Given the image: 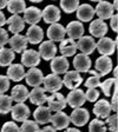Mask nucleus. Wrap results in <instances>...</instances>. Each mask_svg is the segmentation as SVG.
Returning <instances> with one entry per match:
<instances>
[{"instance_id":"nucleus-17","label":"nucleus","mask_w":118,"mask_h":132,"mask_svg":"<svg viewBox=\"0 0 118 132\" xmlns=\"http://www.w3.org/2000/svg\"><path fill=\"white\" fill-rule=\"evenodd\" d=\"M89 31H90L92 38H93V37L95 38H99V39L104 38L105 34L107 33V25L100 19L92 20L90 24Z\"/></svg>"},{"instance_id":"nucleus-2","label":"nucleus","mask_w":118,"mask_h":132,"mask_svg":"<svg viewBox=\"0 0 118 132\" xmlns=\"http://www.w3.org/2000/svg\"><path fill=\"white\" fill-rule=\"evenodd\" d=\"M43 84H44V90L45 92H50V93H54L61 88L63 86V80L59 76L54 73H51L43 79Z\"/></svg>"},{"instance_id":"nucleus-43","label":"nucleus","mask_w":118,"mask_h":132,"mask_svg":"<svg viewBox=\"0 0 118 132\" xmlns=\"http://www.w3.org/2000/svg\"><path fill=\"white\" fill-rule=\"evenodd\" d=\"M10 88V79L6 76H0V94H5Z\"/></svg>"},{"instance_id":"nucleus-9","label":"nucleus","mask_w":118,"mask_h":132,"mask_svg":"<svg viewBox=\"0 0 118 132\" xmlns=\"http://www.w3.org/2000/svg\"><path fill=\"white\" fill-rule=\"evenodd\" d=\"M40 55L34 50H26L21 54V64L25 67H36L40 63Z\"/></svg>"},{"instance_id":"nucleus-50","label":"nucleus","mask_w":118,"mask_h":132,"mask_svg":"<svg viewBox=\"0 0 118 132\" xmlns=\"http://www.w3.org/2000/svg\"><path fill=\"white\" fill-rule=\"evenodd\" d=\"M65 132H80L78 129H74V127H71V129H67Z\"/></svg>"},{"instance_id":"nucleus-40","label":"nucleus","mask_w":118,"mask_h":132,"mask_svg":"<svg viewBox=\"0 0 118 132\" xmlns=\"http://www.w3.org/2000/svg\"><path fill=\"white\" fill-rule=\"evenodd\" d=\"M85 98L90 103L97 102L99 98V91L97 88H88V91L85 92Z\"/></svg>"},{"instance_id":"nucleus-51","label":"nucleus","mask_w":118,"mask_h":132,"mask_svg":"<svg viewBox=\"0 0 118 132\" xmlns=\"http://www.w3.org/2000/svg\"><path fill=\"white\" fill-rule=\"evenodd\" d=\"M112 7H113V10H115V11H117V7H118V1H117V0H116V1H113Z\"/></svg>"},{"instance_id":"nucleus-4","label":"nucleus","mask_w":118,"mask_h":132,"mask_svg":"<svg viewBox=\"0 0 118 132\" xmlns=\"http://www.w3.org/2000/svg\"><path fill=\"white\" fill-rule=\"evenodd\" d=\"M116 40L111 38H107V37H104V38H100L98 43H96V48L98 50V52L102 55H109L113 54L116 50Z\"/></svg>"},{"instance_id":"nucleus-12","label":"nucleus","mask_w":118,"mask_h":132,"mask_svg":"<svg viewBox=\"0 0 118 132\" xmlns=\"http://www.w3.org/2000/svg\"><path fill=\"white\" fill-rule=\"evenodd\" d=\"M73 67L74 71L79 72V73H86L89 72L91 67V59L89 55L79 53L74 57L73 59Z\"/></svg>"},{"instance_id":"nucleus-23","label":"nucleus","mask_w":118,"mask_h":132,"mask_svg":"<svg viewBox=\"0 0 118 132\" xmlns=\"http://www.w3.org/2000/svg\"><path fill=\"white\" fill-rule=\"evenodd\" d=\"M25 67L21 64H11L10 67L7 69V76L8 79L13 81H20L25 78Z\"/></svg>"},{"instance_id":"nucleus-38","label":"nucleus","mask_w":118,"mask_h":132,"mask_svg":"<svg viewBox=\"0 0 118 132\" xmlns=\"http://www.w3.org/2000/svg\"><path fill=\"white\" fill-rule=\"evenodd\" d=\"M89 132H106V125L99 118H96L90 121Z\"/></svg>"},{"instance_id":"nucleus-15","label":"nucleus","mask_w":118,"mask_h":132,"mask_svg":"<svg viewBox=\"0 0 118 132\" xmlns=\"http://www.w3.org/2000/svg\"><path fill=\"white\" fill-rule=\"evenodd\" d=\"M77 50H80V52L83 54H91L93 53V51L96 50V41L92 37L90 36H84L78 40L77 43Z\"/></svg>"},{"instance_id":"nucleus-29","label":"nucleus","mask_w":118,"mask_h":132,"mask_svg":"<svg viewBox=\"0 0 118 132\" xmlns=\"http://www.w3.org/2000/svg\"><path fill=\"white\" fill-rule=\"evenodd\" d=\"M59 51H60L63 57H71V55L76 54L77 51V43L72 39H64L60 41V46H59Z\"/></svg>"},{"instance_id":"nucleus-46","label":"nucleus","mask_w":118,"mask_h":132,"mask_svg":"<svg viewBox=\"0 0 118 132\" xmlns=\"http://www.w3.org/2000/svg\"><path fill=\"white\" fill-rule=\"evenodd\" d=\"M110 106H111V111H112V112L117 111V96H116V93L112 96V100H111V103H110Z\"/></svg>"},{"instance_id":"nucleus-47","label":"nucleus","mask_w":118,"mask_h":132,"mask_svg":"<svg viewBox=\"0 0 118 132\" xmlns=\"http://www.w3.org/2000/svg\"><path fill=\"white\" fill-rule=\"evenodd\" d=\"M6 16H5V14L3 13V11H0V28L3 27L4 25L6 24Z\"/></svg>"},{"instance_id":"nucleus-11","label":"nucleus","mask_w":118,"mask_h":132,"mask_svg":"<svg viewBox=\"0 0 118 132\" xmlns=\"http://www.w3.org/2000/svg\"><path fill=\"white\" fill-rule=\"evenodd\" d=\"M41 18L47 24H56L58 20H60V11L57 6L47 5L44 11H41Z\"/></svg>"},{"instance_id":"nucleus-7","label":"nucleus","mask_w":118,"mask_h":132,"mask_svg":"<svg viewBox=\"0 0 118 132\" xmlns=\"http://www.w3.org/2000/svg\"><path fill=\"white\" fill-rule=\"evenodd\" d=\"M38 53L40 58L45 59V60H52L56 57V53H57V46L54 45L53 41H43V43H40Z\"/></svg>"},{"instance_id":"nucleus-26","label":"nucleus","mask_w":118,"mask_h":132,"mask_svg":"<svg viewBox=\"0 0 118 132\" xmlns=\"http://www.w3.org/2000/svg\"><path fill=\"white\" fill-rule=\"evenodd\" d=\"M22 19H24L25 22L30 24L31 26H32V25H37L41 19V11L38 7H33V6L26 7Z\"/></svg>"},{"instance_id":"nucleus-30","label":"nucleus","mask_w":118,"mask_h":132,"mask_svg":"<svg viewBox=\"0 0 118 132\" xmlns=\"http://www.w3.org/2000/svg\"><path fill=\"white\" fill-rule=\"evenodd\" d=\"M95 15V8L89 4H82L77 8V18L82 21H90Z\"/></svg>"},{"instance_id":"nucleus-21","label":"nucleus","mask_w":118,"mask_h":132,"mask_svg":"<svg viewBox=\"0 0 118 132\" xmlns=\"http://www.w3.org/2000/svg\"><path fill=\"white\" fill-rule=\"evenodd\" d=\"M65 34V27L58 22L51 24V26L47 28V37H49L50 41H61Z\"/></svg>"},{"instance_id":"nucleus-36","label":"nucleus","mask_w":118,"mask_h":132,"mask_svg":"<svg viewBox=\"0 0 118 132\" xmlns=\"http://www.w3.org/2000/svg\"><path fill=\"white\" fill-rule=\"evenodd\" d=\"M78 6H79V1L77 0H61L60 1V7L65 13H72L77 11Z\"/></svg>"},{"instance_id":"nucleus-25","label":"nucleus","mask_w":118,"mask_h":132,"mask_svg":"<svg viewBox=\"0 0 118 132\" xmlns=\"http://www.w3.org/2000/svg\"><path fill=\"white\" fill-rule=\"evenodd\" d=\"M65 32L69 34L70 39H80L84 34V26L80 21H71L65 27Z\"/></svg>"},{"instance_id":"nucleus-48","label":"nucleus","mask_w":118,"mask_h":132,"mask_svg":"<svg viewBox=\"0 0 118 132\" xmlns=\"http://www.w3.org/2000/svg\"><path fill=\"white\" fill-rule=\"evenodd\" d=\"M39 132H57V130H54L52 126H45L43 130H40Z\"/></svg>"},{"instance_id":"nucleus-49","label":"nucleus","mask_w":118,"mask_h":132,"mask_svg":"<svg viewBox=\"0 0 118 132\" xmlns=\"http://www.w3.org/2000/svg\"><path fill=\"white\" fill-rule=\"evenodd\" d=\"M7 3H8V1H5V0H0V11H1L3 8L7 7Z\"/></svg>"},{"instance_id":"nucleus-19","label":"nucleus","mask_w":118,"mask_h":132,"mask_svg":"<svg viewBox=\"0 0 118 132\" xmlns=\"http://www.w3.org/2000/svg\"><path fill=\"white\" fill-rule=\"evenodd\" d=\"M26 39H27V43L32 45L36 44H40L43 39H44V32H43V28L38 25H32L30 26V28L27 30L26 33Z\"/></svg>"},{"instance_id":"nucleus-10","label":"nucleus","mask_w":118,"mask_h":132,"mask_svg":"<svg viewBox=\"0 0 118 132\" xmlns=\"http://www.w3.org/2000/svg\"><path fill=\"white\" fill-rule=\"evenodd\" d=\"M11 113H12V118L15 121H25L28 119L31 111L27 105H25L24 103H18L17 105L12 106Z\"/></svg>"},{"instance_id":"nucleus-39","label":"nucleus","mask_w":118,"mask_h":132,"mask_svg":"<svg viewBox=\"0 0 118 132\" xmlns=\"http://www.w3.org/2000/svg\"><path fill=\"white\" fill-rule=\"evenodd\" d=\"M100 85V76L97 74H91V77H89L85 81V86L88 88H97Z\"/></svg>"},{"instance_id":"nucleus-44","label":"nucleus","mask_w":118,"mask_h":132,"mask_svg":"<svg viewBox=\"0 0 118 132\" xmlns=\"http://www.w3.org/2000/svg\"><path fill=\"white\" fill-rule=\"evenodd\" d=\"M10 38H8V33L5 28H0V48L5 47V45L8 43Z\"/></svg>"},{"instance_id":"nucleus-16","label":"nucleus","mask_w":118,"mask_h":132,"mask_svg":"<svg viewBox=\"0 0 118 132\" xmlns=\"http://www.w3.org/2000/svg\"><path fill=\"white\" fill-rule=\"evenodd\" d=\"M95 67H96V72L100 77L106 76L112 70V60H111V58L106 57V55H102L96 60Z\"/></svg>"},{"instance_id":"nucleus-41","label":"nucleus","mask_w":118,"mask_h":132,"mask_svg":"<svg viewBox=\"0 0 118 132\" xmlns=\"http://www.w3.org/2000/svg\"><path fill=\"white\" fill-rule=\"evenodd\" d=\"M107 126H109V130L111 132H117V114L113 113V114H110L106 118V123Z\"/></svg>"},{"instance_id":"nucleus-18","label":"nucleus","mask_w":118,"mask_h":132,"mask_svg":"<svg viewBox=\"0 0 118 132\" xmlns=\"http://www.w3.org/2000/svg\"><path fill=\"white\" fill-rule=\"evenodd\" d=\"M111 106L110 103L106 99H99L97 100L93 106V113L96 114L97 118H105L106 119L111 114Z\"/></svg>"},{"instance_id":"nucleus-52","label":"nucleus","mask_w":118,"mask_h":132,"mask_svg":"<svg viewBox=\"0 0 118 132\" xmlns=\"http://www.w3.org/2000/svg\"><path fill=\"white\" fill-rule=\"evenodd\" d=\"M112 78L117 79V69H116V67H115V70H113V77Z\"/></svg>"},{"instance_id":"nucleus-27","label":"nucleus","mask_w":118,"mask_h":132,"mask_svg":"<svg viewBox=\"0 0 118 132\" xmlns=\"http://www.w3.org/2000/svg\"><path fill=\"white\" fill-rule=\"evenodd\" d=\"M28 99L33 105L41 106L44 103H46L47 97L44 88L40 87V86H37V87H33V90L28 93Z\"/></svg>"},{"instance_id":"nucleus-32","label":"nucleus","mask_w":118,"mask_h":132,"mask_svg":"<svg viewBox=\"0 0 118 132\" xmlns=\"http://www.w3.org/2000/svg\"><path fill=\"white\" fill-rule=\"evenodd\" d=\"M100 88L103 93L107 97H112L116 93V86H117V79L115 78H109V79L100 81Z\"/></svg>"},{"instance_id":"nucleus-13","label":"nucleus","mask_w":118,"mask_h":132,"mask_svg":"<svg viewBox=\"0 0 118 132\" xmlns=\"http://www.w3.org/2000/svg\"><path fill=\"white\" fill-rule=\"evenodd\" d=\"M8 44L11 46V50L15 53H22L27 50V39L21 34H14L12 38H10Z\"/></svg>"},{"instance_id":"nucleus-8","label":"nucleus","mask_w":118,"mask_h":132,"mask_svg":"<svg viewBox=\"0 0 118 132\" xmlns=\"http://www.w3.org/2000/svg\"><path fill=\"white\" fill-rule=\"evenodd\" d=\"M95 14L98 15V19L103 20L110 19L111 16L115 14V10L112 7V4L107 3V1H99L95 8Z\"/></svg>"},{"instance_id":"nucleus-5","label":"nucleus","mask_w":118,"mask_h":132,"mask_svg":"<svg viewBox=\"0 0 118 132\" xmlns=\"http://www.w3.org/2000/svg\"><path fill=\"white\" fill-rule=\"evenodd\" d=\"M61 80H63V85H65V87H67L69 90H76L80 86L83 78L80 77L79 72L67 71L66 73H64V78Z\"/></svg>"},{"instance_id":"nucleus-34","label":"nucleus","mask_w":118,"mask_h":132,"mask_svg":"<svg viewBox=\"0 0 118 132\" xmlns=\"http://www.w3.org/2000/svg\"><path fill=\"white\" fill-rule=\"evenodd\" d=\"M7 10L11 12L12 14H18L24 13L26 10V4L22 0H11L7 3Z\"/></svg>"},{"instance_id":"nucleus-45","label":"nucleus","mask_w":118,"mask_h":132,"mask_svg":"<svg viewBox=\"0 0 118 132\" xmlns=\"http://www.w3.org/2000/svg\"><path fill=\"white\" fill-rule=\"evenodd\" d=\"M117 22H118V15L113 14L110 18V27L113 32H117Z\"/></svg>"},{"instance_id":"nucleus-22","label":"nucleus","mask_w":118,"mask_h":132,"mask_svg":"<svg viewBox=\"0 0 118 132\" xmlns=\"http://www.w3.org/2000/svg\"><path fill=\"white\" fill-rule=\"evenodd\" d=\"M52 123V127L54 130H64L69 126L70 124V117L64 112H56V114L52 116L51 121Z\"/></svg>"},{"instance_id":"nucleus-35","label":"nucleus","mask_w":118,"mask_h":132,"mask_svg":"<svg viewBox=\"0 0 118 132\" xmlns=\"http://www.w3.org/2000/svg\"><path fill=\"white\" fill-rule=\"evenodd\" d=\"M12 98L6 94H0V114H6L12 110Z\"/></svg>"},{"instance_id":"nucleus-3","label":"nucleus","mask_w":118,"mask_h":132,"mask_svg":"<svg viewBox=\"0 0 118 132\" xmlns=\"http://www.w3.org/2000/svg\"><path fill=\"white\" fill-rule=\"evenodd\" d=\"M66 104H69L71 107L77 109V107H82L84 103L86 102L85 98V92L80 88H76V90H71L67 97H66Z\"/></svg>"},{"instance_id":"nucleus-20","label":"nucleus","mask_w":118,"mask_h":132,"mask_svg":"<svg viewBox=\"0 0 118 132\" xmlns=\"http://www.w3.org/2000/svg\"><path fill=\"white\" fill-rule=\"evenodd\" d=\"M69 60L66 59L65 57L60 55V57H54L51 61V70H52V73L57 74H63V73H66L67 70H69Z\"/></svg>"},{"instance_id":"nucleus-6","label":"nucleus","mask_w":118,"mask_h":132,"mask_svg":"<svg viewBox=\"0 0 118 132\" xmlns=\"http://www.w3.org/2000/svg\"><path fill=\"white\" fill-rule=\"evenodd\" d=\"M89 119H90V114L89 111L84 107H77L74 109L73 112L70 116V121L74 124L76 126H84L85 124H88Z\"/></svg>"},{"instance_id":"nucleus-24","label":"nucleus","mask_w":118,"mask_h":132,"mask_svg":"<svg viewBox=\"0 0 118 132\" xmlns=\"http://www.w3.org/2000/svg\"><path fill=\"white\" fill-rule=\"evenodd\" d=\"M6 22L8 24V30L11 31L14 34H20L22 30L25 28V21L20 15L18 14H13L6 20Z\"/></svg>"},{"instance_id":"nucleus-1","label":"nucleus","mask_w":118,"mask_h":132,"mask_svg":"<svg viewBox=\"0 0 118 132\" xmlns=\"http://www.w3.org/2000/svg\"><path fill=\"white\" fill-rule=\"evenodd\" d=\"M47 104H49V109L51 110V112H60L61 110H64L66 107V99L59 92H54V93H51V96L47 97L46 99Z\"/></svg>"},{"instance_id":"nucleus-42","label":"nucleus","mask_w":118,"mask_h":132,"mask_svg":"<svg viewBox=\"0 0 118 132\" xmlns=\"http://www.w3.org/2000/svg\"><path fill=\"white\" fill-rule=\"evenodd\" d=\"M1 132H20V129L14 121H7L3 125Z\"/></svg>"},{"instance_id":"nucleus-14","label":"nucleus","mask_w":118,"mask_h":132,"mask_svg":"<svg viewBox=\"0 0 118 132\" xmlns=\"http://www.w3.org/2000/svg\"><path fill=\"white\" fill-rule=\"evenodd\" d=\"M25 79L30 86L33 87H37V86H40L43 84V79H44V76H43V72L40 71L37 67H31L26 73H25Z\"/></svg>"},{"instance_id":"nucleus-31","label":"nucleus","mask_w":118,"mask_h":132,"mask_svg":"<svg viewBox=\"0 0 118 132\" xmlns=\"http://www.w3.org/2000/svg\"><path fill=\"white\" fill-rule=\"evenodd\" d=\"M28 90L24 85H17L11 91V98L15 103H24L26 99H28Z\"/></svg>"},{"instance_id":"nucleus-33","label":"nucleus","mask_w":118,"mask_h":132,"mask_svg":"<svg viewBox=\"0 0 118 132\" xmlns=\"http://www.w3.org/2000/svg\"><path fill=\"white\" fill-rule=\"evenodd\" d=\"M14 52L11 48H0V66H10L14 60Z\"/></svg>"},{"instance_id":"nucleus-37","label":"nucleus","mask_w":118,"mask_h":132,"mask_svg":"<svg viewBox=\"0 0 118 132\" xmlns=\"http://www.w3.org/2000/svg\"><path fill=\"white\" fill-rule=\"evenodd\" d=\"M19 129H20V132H39L40 131L39 124L34 120H28V119L22 121V125Z\"/></svg>"},{"instance_id":"nucleus-28","label":"nucleus","mask_w":118,"mask_h":132,"mask_svg":"<svg viewBox=\"0 0 118 132\" xmlns=\"http://www.w3.org/2000/svg\"><path fill=\"white\" fill-rule=\"evenodd\" d=\"M33 117H34V121H37L38 124H47L51 121L52 112L49 107L41 105V106H38V109L34 111Z\"/></svg>"}]
</instances>
